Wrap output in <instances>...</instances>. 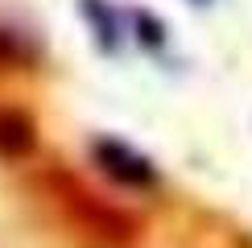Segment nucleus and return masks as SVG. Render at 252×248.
<instances>
[{
	"instance_id": "f03ea898",
	"label": "nucleus",
	"mask_w": 252,
	"mask_h": 248,
	"mask_svg": "<svg viewBox=\"0 0 252 248\" xmlns=\"http://www.w3.org/2000/svg\"><path fill=\"white\" fill-rule=\"evenodd\" d=\"M33 149V128L25 116L17 112H0V153L4 157H21V153Z\"/></svg>"
},
{
	"instance_id": "f257e3e1",
	"label": "nucleus",
	"mask_w": 252,
	"mask_h": 248,
	"mask_svg": "<svg viewBox=\"0 0 252 248\" xmlns=\"http://www.w3.org/2000/svg\"><path fill=\"white\" fill-rule=\"evenodd\" d=\"M95 157L103 161V170L116 174L120 182H132V186H149L153 182V165L145 161V157H136L132 149L116 145V141H99L95 145Z\"/></svg>"
}]
</instances>
